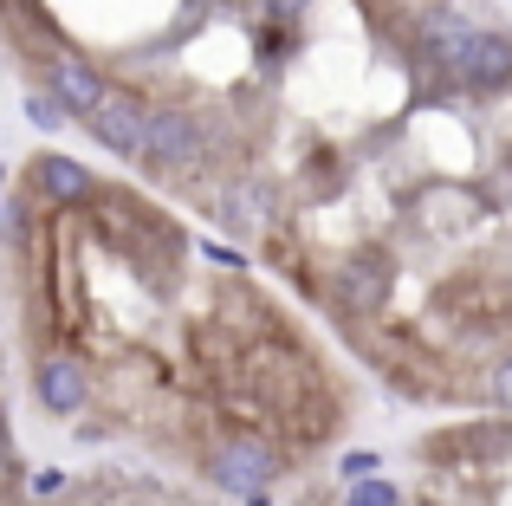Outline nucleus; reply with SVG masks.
<instances>
[{
    "mask_svg": "<svg viewBox=\"0 0 512 506\" xmlns=\"http://www.w3.org/2000/svg\"><path fill=\"white\" fill-rule=\"evenodd\" d=\"M260 7H266V13H273V20H299V13H305V7H312V0H260Z\"/></svg>",
    "mask_w": 512,
    "mask_h": 506,
    "instance_id": "nucleus-14",
    "label": "nucleus"
},
{
    "mask_svg": "<svg viewBox=\"0 0 512 506\" xmlns=\"http://www.w3.org/2000/svg\"><path fill=\"white\" fill-rule=\"evenodd\" d=\"M214 208H221L227 228L253 234V228H266V221H273V189H266V182H227V189L214 195Z\"/></svg>",
    "mask_w": 512,
    "mask_h": 506,
    "instance_id": "nucleus-6",
    "label": "nucleus"
},
{
    "mask_svg": "<svg viewBox=\"0 0 512 506\" xmlns=\"http://www.w3.org/2000/svg\"><path fill=\"white\" fill-rule=\"evenodd\" d=\"M85 124H91V137H98L111 156H137V163H143V137H150V104H137L130 91H111V98H104L98 111L85 117Z\"/></svg>",
    "mask_w": 512,
    "mask_h": 506,
    "instance_id": "nucleus-2",
    "label": "nucleus"
},
{
    "mask_svg": "<svg viewBox=\"0 0 512 506\" xmlns=\"http://www.w3.org/2000/svg\"><path fill=\"white\" fill-rule=\"evenodd\" d=\"M487 390H493V403H500V409H512V357H500V364H493Z\"/></svg>",
    "mask_w": 512,
    "mask_h": 506,
    "instance_id": "nucleus-12",
    "label": "nucleus"
},
{
    "mask_svg": "<svg viewBox=\"0 0 512 506\" xmlns=\"http://www.w3.org/2000/svg\"><path fill=\"white\" fill-rule=\"evenodd\" d=\"M52 98L65 104V111H78V117H91L104 98H111V85L98 78V65H85V59H52Z\"/></svg>",
    "mask_w": 512,
    "mask_h": 506,
    "instance_id": "nucleus-5",
    "label": "nucleus"
},
{
    "mask_svg": "<svg viewBox=\"0 0 512 506\" xmlns=\"http://www.w3.org/2000/svg\"><path fill=\"white\" fill-rule=\"evenodd\" d=\"M26 117H33L39 130H59V124H65V117H72V111H65V104L52 98V91H33V98H26Z\"/></svg>",
    "mask_w": 512,
    "mask_h": 506,
    "instance_id": "nucleus-10",
    "label": "nucleus"
},
{
    "mask_svg": "<svg viewBox=\"0 0 512 506\" xmlns=\"http://www.w3.org/2000/svg\"><path fill=\"white\" fill-rule=\"evenodd\" d=\"M33 494H39V500H52V494H65V474H59V468H46V474H33Z\"/></svg>",
    "mask_w": 512,
    "mask_h": 506,
    "instance_id": "nucleus-13",
    "label": "nucleus"
},
{
    "mask_svg": "<svg viewBox=\"0 0 512 506\" xmlns=\"http://www.w3.org/2000/svg\"><path fill=\"white\" fill-rule=\"evenodd\" d=\"M350 506H396V487L389 481H357L350 487Z\"/></svg>",
    "mask_w": 512,
    "mask_h": 506,
    "instance_id": "nucleus-11",
    "label": "nucleus"
},
{
    "mask_svg": "<svg viewBox=\"0 0 512 506\" xmlns=\"http://www.w3.org/2000/svg\"><path fill=\"white\" fill-rule=\"evenodd\" d=\"M143 163H156V169H175V176H188V169H201V163H208V137H201V124H195L188 111H150Z\"/></svg>",
    "mask_w": 512,
    "mask_h": 506,
    "instance_id": "nucleus-1",
    "label": "nucleus"
},
{
    "mask_svg": "<svg viewBox=\"0 0 512 506\" xmlns=\"http://www.w3.org/2000/svg\"><path fill=\"white\" fill-rule=\"evenodd\" d=\"M383 286H389L383 260H370V266H350V279H344V299H350V305H376V299H383Z\"/></svg>",
    "mask_w": 512,
    "mask_h": 506,
    "instance_id": "nucleus-9",
    "label": "nucleus"
},
{
    "mask_svg": "<svg viewBox=\"0 0 512 506\" xmlns=\"http://www.w3.org/2000/svg\"><path fill=\"white\" fill-rule=\"evenodd\" d=\"M266 481H273V455H266L260 442H221V448H214V487L253 500Z\"/></svg>",
    "mask_w": 512,
    "mask_h": 506,
    "instance_id": "nucleus-4",
    "label": "nucleus"
},
{
    "mask_svg": "<svg viewBox=\"0 0 512 506\" xmlns=\"http://www.w3.org/2000/svg\"><path fill=\"white\" fill-rule=\"evenodd\" d=\"M448 72L461 78V85H474V91H500V85H512V39H500V33H467L461 39V52L448 59Z\"/></svg>",
    "mask_w": 512,
    "mask_h": 506,
    "instance_id": "nucleus-3",
    "label": "nucleus"
},
{
    "mask_svg": "<svg viewBox=\"0 0 512 506\" xmlns=\"http://www.w3.org/2000/svg\"><path fill=\"white\" fill-rule=\"evenodd\" d=\"M33 383H39V403H46L52 416H72V409L85 403V370H78L72 357H46Z\"/></svg>",
    "mask_w": 512,
    "mask_h": 506,
    "instance_id": "nucleus-7",
    "label": "nucleus"
},
{
    "mask_svg": "<svg viewBox=\"0 0 512 506\" xmlns=\"http://www.w3.org/2000/svg\"><path fill=\"white\" fill-rule=\"evenodd\" d=\"M39 189H46V202H59V208L91 202V169L72 163V156H46V163H39Z\"/></svg>",
    "mask_w": 512,
    "mask_h": 506,
    "instance_id": "nucleus-8",
    "label": "nucleus"
}]
</instances>
